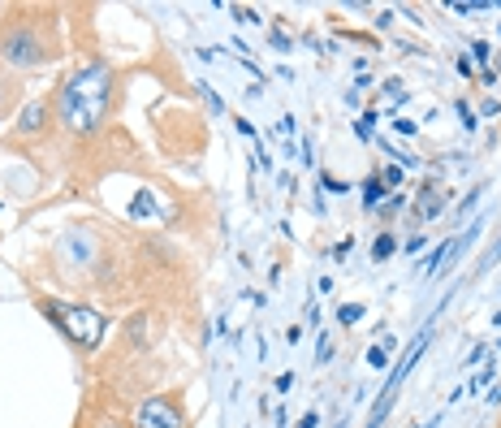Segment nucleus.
<instances>
[{"instance_id": "obj_14", "label": "nucleus", "mask_w": 501, "mask_h": 428, "mask_svg": "<svg viewBox=\"0 0 501 428\" xmlns=\"http://www.w3.org/2000/svg\"><path fill=\"white\" fill-rule=\"evenodd\" d=\"M368 364H372V368H389V355H385V346H372V350H368Z\"/></svg>"}, {"instance_id": "obj_16", "label": "nucleus", "mask_w": 501, "mask_h": 428, "mask_svg": "<svg viewBox=\"0 0 501 428\" xmlns=\"http://www.w3.org/2000/svg\"><path fill=\"white\" fill-rule=\"evenodd\" d=\"M497 113H501V100H493V95H488V100L480 104V117H497Z\"/></svg>"}, {"instance_id": "obj_20", "label": "nucleus", "mask_w": 501, "mask_h": 428, "mask_svg": "<svg viewBox=\"0 0 501 428\" xmlns=\"http://www.w3.org/2000/svg\"><path fill=\"white\" fill-rule=\"evenodd\" d=\"M350 246H354V238H342V242H337V246H333V256H337V260H342V256H346V251H350Z\"/></svg>"}, {"instance_id": "obj_13", "label": "nucleus", "mask_w": 501, "mask_h": 428, "mask_svg": "<svg viewBox=\"0 0 501 428\" xmlns=\"http://www.w3.org/2000/svg\"><path fill=\"white\" fill-rule=\"evenodd\" d=\"M471 52H476V61H480V65H488V61H493V48H488V40H476V44H471Z\"/></svg>"}, {"instance_id": "obj_15", "label": "nucleus", "mask_w": 501, "mask_h": 428, "mask_svg": "<svg viewBox=\"0 0 501 428\" xmlns=\"http://www.w3.org/2000/svg\"><path fill=\"white\" fill-rule=\"evenodd\" d=\"M380 91H385V95H393V100H398V104L406 100V91H402V83H398V78H389V83H385Z\"/></svg>"}, {"instance_id": "obj_22", "label": "nucleus", "mask_w": 501, "mask_h": 428, "mask_svg": "<svg viewBox=\"0 0 501 428\" xmlns=\"http://www.w3.org/2000/svg\"><path fill=\"white\" fill-rule=\"evenodd\" d=\"M337 428H346V424H337Z\"/></svg>"}, {"instance_id": "obj_3", "label": "nucleus", "mask_w": 501, "mask_h": 428, "mask_svg": "<svg viewBox=\"0 0 501 428\" xmlns=\"http://www.w3.org/2000/svg\"><path fill=\"white\" fill-rule=\"evenodd\" d=\"M44 40H40V30H30L22 22L5 26L0 30V61H9L13 69H30V65H44Z\"/></svg>"}, {"instance_id": "obj_12", "label": "nucleus", "mask_w": 501, "mask_h": 428, "mask_svg": "<svg viewBox=\"0 0 501 428\" xmlns=\"http://www.w3.org/2000/svg\"><path fill=\"white\" fill-rule=\"evenodd\" d=\"M195 87L203 91V100H207V109H212V113H225V100H221V95H212V91H207V83H195Z\"/></svg>"}, {"instance_id": "obj_9", "label": "nucleus", "mask_w": 501, "mask_h": 428, "mask_svg": "<svg viewBox=\"0 0 501 428\" xmlns=\"http://www.w3.org/2000/svg\"><path fill=\"white\" fill-rule=\"evenodd\" d=\"M458 117H462V130H467V134H471V130L480 126V117H476V109H471L467 100H458Z\"/></svg>"}, {"instance_id": "obj_10", "label": "nucleus", "mask_w": 501, "mask_h": 428, "mask_svg": "<svg viewBox=\"0 0 501 428\" xmlns=\"http://www.w3.org/2000/svg\"><path fill=\"white\" fill-rule=\"evenodd\" d=\"M402 173H406V169H402V165H393V160H389V165H385V169H380V182H385V186H389V191H393V186H398V182H402Z\"/></svg>"}, {"instance_id": "obj_5", "label": "nucleus", "mask_w": 501, "mask_h": 428, "mask_svg": "<svg viewBox=\"0 0 501 428\" xmlns=\"http://www.w3.org/2000/svg\"><path fill=\"white\" fill-rule=\"evenodd\" d=\"M441 208H445V191H441V186H423V191L415 195V217H419V221L441 217Z\"/></svg>"}, {"instance_id": "obj_2", "label": "nucleus", "mask_w": 501, "mask_h": 428, "mask_svg": "<svg viewBox=\"0 0 501 428\" xmlns=\"http://www.w3.org/2000/svg\"><path fill=\"white\" fill-rule=\"evenodd\" d=\"M44 311L56 320V329L74 342V346H83V350H91V346H99L104 342V316L99 311H91V307H65V303H44Z\"/></svg>"}, {"instance_id": "obj_19", "label": "nucleus", "mask_w": 501, "mask_h": 428, "mask_svg": "<svg viewBox=\"0 0 501 428\" xmlns=\"http://www.w3.org/2000/svg\"><path fill=\"white\" fill-rule=\"evenodd\" d=\"M402 203H406V195H393V199H389V203H385V217H393V212H398V208H402Z\"/></svg>"}, {"instance_id": "obj_6", "label": "nucleus", "mask_w": 501, "mask_h": 428, "mask_svg": "<svg viewBox=\"0 0 501 428\" xmlns=\"http://www.w3.org/2000/svg\"><path fill=\"white\" fill-rule=\"evenodd\" d=\"M48 126V104L44 100H30L26 109H22V117H18V134H40Z\"/></svg>"}, {"instance_id": "obj_17", "label": "nucleus", "mask_w": 501, "mask_h": 428, "mask_svg": "<svg viewBox=\"0 0 501 428\" xmlns=\"http://www.w3.org/2000/svg\"><path fill=\"white\" fill-rule=\"evenodd\" d=\"M393 130H398V134H415L419 126H415L411 117H393Z\"/></svg>"}, {"instance_id": "obj_1", "label": "nucleus", "mask_w": 501, "mask_h": 428, "mask_svg": "<svg viewBox=\"0 0 501 428\" xmlns=\"http://www.w3.org/2000/svg\"><path fill=\"white\" fill-rule=\"evenodd\" d=\"M109 100H113V74L104 61H91L83 69L69 74V83L61 87V100H56V113H61V126L74 130V134H91L104 113H109Z\"/></svg>"}, {"instance_id": "obj_7", "label": "nucleus", "mask_w": 501, "mask_h": 428, "mask_svg": "<svg viewBox=\"0 0 501 428\" xmlns=\"http://www.w3.org/2000/svg\"><path fill=\"white\" fill-rule=\"evenodd\" d=\"M389 195V186L380 182V173H372L368 182H363V208H380V199Z\"/></svg>"}, {"instance_id": "obj_18", "label": "nucleus", "mask_w": 501, "mask_h": 428, "mask_svg": "<svg viewBox=\"0 0 501 428\" xmlns=\"http://www.w3.org/2000/svg\"><path fill=\"white\" fill-rule=\"evenodd\" d=\"M320 182H325V186H329V191H337V195H342V191H350V186H346V182H337V177H329V173H320Z\"/></svg>"}, {"instance_id": "obj_21", "label": "nucleus", "mask_w": 501, "mask_h": 428, "mask_svg": "<svg viewBox=\"0 0 501 428\" xmlns=\"http://www.w3.org/2000/svg\"><path fill=\"white\" fill-rule=\"evenodd\" d=\"M298 428H315V411H307V415H303V424H298Z\"/></svg>"}, {"instance_id": "obj_4", "label": "nucleus", "mask_w": 501, "mask_h": 428, "mask_svg": "<svg viewBox=\"0 0 501 428\" xmlns=\"http://www.w3.org/2000/svg\"><path fill=\"white\" fill-rule=\"evenodd\" d=\"M134 428H186V411L177 407V398L156 394V398H143L134 411Z\"/></svg>"}, {"instance_id": "obj_11", "label": "nucleus", "mask_w": 501, "mask_h": 428, "mask_svg": "<svg viewBox=\"0 0 501 428\" xmlns=\"http://www.w3.org/2000/svg\"><path fill=\"white\" fill-rule=\"evenodd\" d=\"M337 320H342V325H354V320H363V307H359V303H346V307L337 311Z\"/></svg>"}, {"instance_id": "obj_8", "label": "nucleus", "mask_w": 501, "mask_h": 428, "mask_svg": "<svg viewBox=\"0 0 501 428\" xmlns=\"http://www.w3.org/2000/svg\"><path fill=\"white\" fill-rule=\"evenodd\" d=\"M393 251H398V238H393V234H380V238L372 242V260H389Z\"/></svg>"}]
</instances>
